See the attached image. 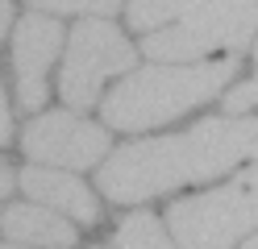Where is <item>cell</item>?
Instances as JSON below:
<instances>
[{
    "label": "cell",
    "mask_w": 258,
    "mask_h": 249,
    "mask_svg": "<svg viewBox=\"0 0 258 249\" xmlns=\"http://www.w3.org/2000/svg\"><path fill=\"white\" fill-rule=\"evenodd\" d=\"M258 154V121H200L175 137L121 145L100 166V191L112 204H142L179 183H204Z\"/></svg>",
    "instance_id": "1"
},
{
    "label": "cell",
    "mask_w": 258,
    "mask_h": 249,
    "mask_svg": "<svg viewBox=\"0 0 258 249\" xmlns=\"http://www.w3.org/2000/svg\"><path fill=\"white\" fill-rule=\"evenodd\" d=\"M62 50V25L50 13L21 17L17 33H13V71H17V100L21 108L38 112L46 104V71H50L54 54Z\"/></svg>",
    "instance_id": "7"
},
{
    "label": "cell",
    "mask_w": 258,
    "mask_h": 249,
    "mask_svg": "<svg viewBox=\"0 0 258 249\" xmlns=\"http://www.w3.org/2000/svg\"><path fill=\"white\" fill-rule=\"evenodd\" d=\"M233 75H237V58L158 62V66H146V71H129L104 100V121L125 133L163 125L187 108L208 104Z\"/></svg>",
    "instance_id": "3"
},
{
    "label": "cell",
    "mask_w": 258,
    "mask_h": 249,
    "mask_svg": "<svg viewBox=\"0 0 258 249\" xmlns=\"http://www.w3.org/2000/svg\"><path fill=\"white\" fill-rule=\"evenodd\" d=\"M0 232L17 245H38V249H71L75 245V224H67L54 208L42 204H13L0 212Z\"/></svg>",
    "instance_id": "9"
},
{
    "label": "cell",
    "mask_w": 258,
    "mask_h": 249,
    "mask_svg": "<svg viewBox=\"0 0 258 249\" xmlns=\"http://www.w3.org/2000/svg\"><path fill=\"white\" fill-rule=\"evenodd\" d=\"M225 112L237 116V112H258V46H254V75L246 83H237V88L225 96Z\"/></svg>",
    "instance_id": "12"
},
{
    "label": "cell",
    "mask_w": 258,
    "mask_h": 249,
    "mask_svg": "<svg viewBox=\"0 0 258 249\" xmlns=\"http://www.w3.org/2000/svg\"><path fill=\"white\" fill-rule=\"evenodd\" d=\"M250 249H258V232H254V237H250Z\"/></svg>",
    "instance_id": "17"
},
{
    "label": "cell",
    "mask_w": 258,
    "mask_h": 249,
    "mask_svg": "<svg viewBox=\"0 0 258 249\" xmlns=\"http://www.w3.org/2000/svg\"><path fill=\"white\" fill-rule=\"evenodd\" d=\"M117 249H179V245L167 237V228L158 224L154 216L134 212V216H125V224L117 228Z\"/></svg>",
    "instance_id": "10"
},
{
    "label": "cell",
    "mask_w": 258,
    "mask_h": 249,
    "mask_svg": "<svg viewBox=\"0 0 258 249\" xmlns=\"http://www.w3.org/2000/svg\"><path fill=\"white\" fill-rule=\"evenodd\" d=\"M21 145L29 158L50 162V166H96L108 149V133L100 125L84 121L75 112H42L38 121H29V129L21 133Z\"/></svg>",
    "instance_id": "6"
},
{
    "label": "cell",
    "mask_w": 258,
    "mask_h": 249,
    "mask_svg": "<svg viewBox=\"0 0 258 249\" xmlns=\"http://www.w3.org/2000/svg\"><path fill=\"white\" fill-rule=\"evenodd\" d=\"M17 187L29 199H38L42 208H54L62 216H71V220H79V224L100 220V204H96V195L84 187V179L62 175L54 166H25L17 175Z\"/></svg>",
    "instance_id": "8"
},
{
    "label": "cell",
    "mask_w": 258,
    "mask_h": 249,
    "mask_svg": "<svg viewBox=\"0 0 258 249\" xmlns=\"http://www.w3.org/2000/svg\"><path fill=\"white\" fill-rule=\"evenodd\" d=\"M9 21H13V5H9V0H0V38H5Z\"/></svg>",
    "instance_id": "15"
},
{
    "label": "cell",
    "mask_w": 258,
    "mask_h": 249,
    "mask_svg": "<svg viewBox=\"0 0 258 249\" xmlns=\"http://www.w3.org/2000/svg\"><path fill=\"white\" fill-rule=\"evenodd\" d=\"M167 228L179 249H229L258 232V154L229 187L171 204Z\"/></svg>",
    "instance_id": "4"
},
{
    "label": "cell",
    "mask_w": 258,
    "mask_h": 249,
    "mask_svg": "<svg viewBox=\"0 0 258 249\" xmlns=\"http://www.w3.org/2000/svg\"><path fill=\"white\" fill-rule=\"evenodd\" d=\"M129 25L158 62H200L208 50H237L258 29V0H129Z\"/></svg>",
    "instance_id": "2"
},
{
    "label": "cell",
    "mask_w": 258,
    "mask_h": 249,
    "mask_svg": "<svg viewBox=\"0 0 258 249\" xmlns=\"http://www.w3.org/2000/svg\"><path fill=\"white\" fill-rule=\"evenodd\" d=\"M0 249H38V245H13V241H9V245H0Z\"/></svg>",
    "instance_id": "16"
},
{
    "label": "cell",
    "mask_w": 258,
    "mask_h": 249,
    "mask_svg": "<svg viewBox=\"0 0 258 249\" xmlns=\"http://www.w3.org/2000/svg\"><path fill=\"white\" fill-rule=\"evenodd\" d=\"M13 137V116H9V96H5V83H0V145H9Z\"/></svg>",
    "instance_id": "13"
},
{
    "label": "cell",
    "mask_w": 258,
    "mask_h": 249,
    "mask_svg": "<svg viewBox=\"0 0 258 249\" xmlns=\"http://www.w3.org/2000/svg\"><path fill=\"white\" fill-rule=\"evenodd\" d=\"M13 187H17V175H13V171H9V166H5V162H0V199H5V195H9Z\"/></svg>",
    "instance_id": "14"
},
{
    "label": "cell",
    "mask_w": 258,
    "mask_h": 249,
    "mask_svg": "<svg viewBox=\"0 0 258 249\" xmlns=\"http://www.w3.org/2000/svg\"><path fill=\"white\" fill-rule=\"evenodd\" d=\"M129 66H134V46L125 42V33L104 17H84L71 33L67 58H62L58 92L71 108H92L100 100V83L125 75Z\"/></svg>",
    "instance_id": "5"
},
{
    "label": "cell",
    "mask_w": 258,
    "mask_h": 249,
    "mask_svg": "<svg viewBox=\"0 0 258 249\" xmlns=\"http://www.w3.org/2000/svg\"><path fill=\"white\" fill-rule=\"evenodd\" d=\"M34 9H42V13H50V17H58V13H84V17H108V13H117V5L121 0H29Z\"/></svg>",
    "instance_id": "11"
}]
</instances>
